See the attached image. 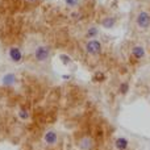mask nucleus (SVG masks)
Instances as JSON below:
<instances>
[{"label": "nucleus", "mask_w": 150, "mask_h": 150, "mask_svg": "<svg viewBox=\"0 0 150 150\" xmlns=\"http://www.w3.org/2000/svg\"><path fill=\"white\" fill-rule=\"evenodd\" d=\"M103 25L107 26V28H111V26L113 25V20H112V18H107V20L103 21Z\"/></svg>", "instance_id": "obj_11"}, {"label": "nucleus", "mask_w": 150, "mask_h": 150, "mask_svg": "<svg viewBox=\"0 0 150 150\" xmlns=\"http://www.w3.org/2000/svg\"><path fill=\"white\" fill-rule=\"evenodd\" d=\"M132 54L134 58L141 59V58H144V55H145V50H144V47H141V46H136V47H133Z\"/></svg>", "instance_id": "obj_7"}, {"label": "nucleus", "mask_w": 150, "mask_h": 150, "mask_svg": "<svg viewBox=\"0 0 150 150\" xmlns=\"http://www.w3.org/2000/svg\"><path fill=\"white\" fill-rule=\"evenodd\" d=\"M136 24L140 29H148L150 26V15L148 12H140L136 18Z\"/></svg>", "instance_id": "obj_2"}, {"label": "nucleus", "mask_w": 150, "mask_h": 150, "mask_svg": "<svg viewBox=\"0 0 150 150\" xmlns=\"http://www.w3.org/2000/svg\"><path fill=\"white\" fill-rule=\"evenodd\" d=\"M16 82V76L15 74H7L3 78V84L4 86H12Z\"/></svg>", "instance_id": "obj_9"}, {"label": "nucleus", "mask_w": 150, "mask_h": 150, "mask_svg": "<svg viewBox=\"0 0 150 150\" xmlns=\"http://www.w3.org/2000/svg\"><path fill=\"white\" fill-rule=\"evenodd\" d=\"M61 58L63 59V62H65V63H69V59H67V57H66V55H61Z\"/></svg>", "instance_id": "obj_15"}, {"label": "nucleus", "mask_w": 150, "mask_h": 150, "mask_svg": "<svg viewBox=\"0 0 150 150\" xmlns=\"http://www.w3.org/2000/svg\"><path fill=\"white\" fill-rule=\"evenodd\" d=\"M26 1H30V3H34V1H36V0H26Z\"/></svg>", "instance_id": "obj_17"}, {"label": "nucleus", "mask_w": 150, "mask_h": 150, "mask_svg": "<svg viewBox=\"0 0 150 150\" xmlns=\"http://www.w3.org/2000/svg\"><path fill=\"white\" fill-rule=\"evenodd\" d=\"M8 55H9V58L13 61V62H21V59H23V53H21V50L18 49V47H11L9 52H8Z\"/></svg>", "instance_id": "obj_4"}, {"label": "nucleus", "mask_w": 150, "mask_h": 150, "mask_svg": "<svg viewBox=\"0 0 150 150\" xmlns=\"http://www.w3.org/2000/svg\"><path fill=\"white\" fill-rule=\"evenodd\" d=\"M95 33H96V29H95V28H93V29H91V30H90V32H88V36H90V37H91V36H92V34H95Z\"/></svg>", "instance_id": "obj_14"}, {"label": "nucleus", "mask_w": 150, "mask_h": 150, "mask_svg": "<svg viewBox=\"0 0 150 150\" xmlns=\"http://www.w3.org/2000/svg\"><path fill=\"white\" fill-rule=\"evenodd\" d=\"M33 57L37 62H45V61H47L50 57L49 46H46V45H37V46L34 47Z\"/></svg>", "instance_id": "obj_1"}, {"label": "nucleus", "mask_w": 150, "mask_h": 150, "mask_svg": "<svg viewBox=\"0 0 150 150\" xmlns=\"http://www.w3.org/2000/svg\"><path fill=\"white\" fill-rule=\"evenodd\" d=\"M65 1H66V4L70 5V7H74V5L78 4V0H65Z\"/></svg>", "instance_id": "obj_12"}, {"label": "nucleus", "mask_w": 150, "mask_h": 150, "mask_svg": "<svg viewBox=\"0 0 150 150\" xmlns=\"http://www.w3.org/2000/svg\"><path fill=\"white\" fill-rule=\"evenodd\" d=\"M79 148L82 150H90L92 148V141H91V138H83V140H80Z\"/></svg>", "instance_id": "obj_8"}, {"label": "nucleus", "mask_w": 150, "mask_h": 150, "mask_svg": "<svg viewBox=\"0 0 150 150\" xmlns=\"http://www.w3.org/2000/svg\"><path fill=\"white\" fill-rule=\"evenodd\" d=\"M120 91H121V93H127V91H128V84H127V83L121 84V87H120Z\"/></svg>", "instance_id": "obj_13"}, {"label": "nucleus", "mask_w": 150, "mask_h": 150, "mask_svg": "<svg viewBox=\"0 0 150 150\" xmlns=\"http://www.w3.org/2000/svg\"><path fill=\"white\" fill-rule=\"evenodd\" d=\"M86 50H87L88 54H92V55H96L101 52V44L96 40H91L90 42H87L86 45Z\"/></svg>", "instance_id": "obj_3"}, {"label": "nucleus", "mask_w": 150, "mask_h": 150, "mask_svg": "<svg viewBox=\"0 0 150 150\" xmlns=\"http://www.w3.org/2000/svg\"><path fill=\"white\" fill-rule=\"evenodd\" d=\"M103 78H104V76H103V74H101V75H100V74H96L95 79H96V80H98V79H103Z\"/></svg>", "instance_id": "obj_16"}, {"label": "nucleus", "mask_w": 150, "mask_h": 150, "mask_svg": "<svg viewBox=\"0 0 150 150\" xmlns=\"http://www.w3.org/2000/svg\"><path fill=\"white\" fill-rule=\"evenodd\" d=\"M57 140H58V136L54 130L46 132V134H45V142H46L47 145H54V144L57 142Z\"/></svg>", "instance_id": "obj_5"}, {"label": "nucleus", "mask_w": 150, "mask_h": 150, "mask_svg": "<svg viewBox=\"0 0 150 150\" xmlns=\"http://www.w3.org/2000/svg\"><path fill=\"white\" fill-rule=\"evenodd\" d=\"M128 145H129V142H128V140L124 137H119L115 141V146H116L117 150H127Z\"/></svg>", "instance_id": "obj_6"}, {"label": "nucleus", "mask_w": 150, "mask_h": 150, "mask_svg": "<svg viewBox=\"0 0 150 150\" xmlns=\"http://www.w3.org/2000/svg\"><path fill=\"white\" fill-rule=\"evenodd\" d=\"M18 117H20L21 120H28V117H29L28 111H26L25 108H21L20 111H18Z\"/></svg>", "instance_id": "obj_10"}]
</instances>
